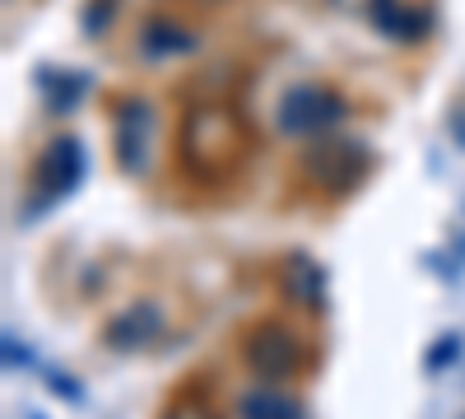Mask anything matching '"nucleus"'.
<instances>
[{"instance_id": "obj_8", "label": "nucleus", "mask_w": 465, "mask_h": 419, "mask_svg": "<svg viewBox=\"0 0 465 419\" xmlns=\"http://www.w3.org/2000/svg\"><path fill=\"white\" fill-rule=\"evenodd\" d=\"M280 289H284V298L302 303V308H317L322 289H326V275H322V265L312 256H289L284 275H280Z\"/></svg>"}, {"instance_id": "obj_3", "label": "nucleus", "mask_w": 465, "mask_h": 419, "mask_svg": "<svg viewBox=\"0 0 465 419\" xmlns=\"http://www.w3.org/2000/svg\"><path fill=\"white\" fill-rule=\"evenodd\" d=\"M275 122L284 135H326L331 126L344 122V98L326 85H298L280 98Z\"/></svg>"}, {"instance_id": "obj_4", "label": "nucleus", "mask_w": 465, "mask_h": 419, "mask_svg": "<svg viewBox=\"0 0 465 419\" xmlns=\"http://www.w3.org/2000/svg\"><path fill=\"white\" fill-rule=\"evenodd\" d=\"M80 177H84V145L74 135H61L56 145H47V155L33 168V214L70 196Z\"/></svg>"}, {"instance_id": "obj_9", "label": "nucleus", "mask_w": 465, "mask_h": 419, "mask_svg": "<svg viewBox=\"0 0 465 419\" xmlns=\"http://www.w3.org/2000/svg\"><path fill=\"white\" fill-rule=\"evenodd\" d=\"M307 173H312L326 192H344L349 182H354V145H326L317 149L312 159H307Z\"/></svg>"}, {"instance_id": "obj_17", "label": "nucleus", "mask_w": 465, "mask_h": 419, "mask_svg": "<svg viewBox=\"0 0 465 419\" xmlns=\"http://www.w3.org/2000/svg\"><path fill=\"white\" fill-rule=\"evenodd\" d=\"M28 419H43V414H28Z\"/></svg>"}, {"instance_id": "obj_7", "label": "nucleus", "mask_w": 465, "mask_h": 419, "mask_svg": "<svg viewBox=\"0 0 465 419\" xmlns=\"http://www.w3.org/2000/svg\"><path fill=\"white\" fill-rule=\"evenodd\" d=\"M368 19L386 33L396 37V43H414V37L429 33V10H410L405 0H368Z\"/></svg>"}, {"instance_id": "obj_5", "label": "nucleus", "mask_w": 465, "mask_h": 419, "mask_svg": "<svg viewBox=\"0 0 465 419\" xmlns=\"http://www.w3.org/2000/svg\"><path fill=\"white\" fill-rule=\"evenodd\" d=\"M159 135V112L149 98H122L116 103V159L126 173H144Z\"/></svg>"}, {"instance_id": "obj_15", "label": "nucleus", "mask_w": 465, "mask_h": 419, "mask_svg": "<svg viewBox=\"0 0 465 419\" xmlns=\"http://www.w3.org/2000/svg\"><path fill=\"white\" fill-rule=\"evenodd\" d=\"M456 354V335H447V340H438V350H433V359H429V368H442L447 359Z\"/></svg>"}, {"instance_id": "obj_12", "label": "nucleus", "mask_w": 465, "mask_h": 419, "mask_svg": "<svg viewBox=\"0 0 465 419\" xmlns=\"http://www.w3.org/2000/svg\"><path fill=\"white\" fill-rule=\"evenodd\" d=\"M47 80H52V75H47ZM84 94H89V75H65V70H56V80H52V89H47V103H52L56 112H70Z\"/></svg>"}, {"instance_id": "obj_13", "label": "nucleus", "mask_w": 465, "mask_h": 419, "mask_svg": "<svg viewBox=\"0 0 465 419\" xmlns=\"http://www.w3.org/2000/svg\"><path fill=\"white\" fill-rule=\"evenodd\" d=\"M163 419H219V414H214V410H210V405H205L196 392H182V396L163 410Z\"/></svg>"}, {"instance_id": "obj_2", "label": "nucleus", "mask_w": 465, "mask_h": 419, "mask_svg": "<svg viewBox=\"0 0 465 419\" xmlns=\"http://www.w3.org/2000/svg\"><path fill=\"white\" fill-rule=\"evenodd\" d=\"M242 359H247V368H252L256 377H265V383H289V377L302 373L307 350H302V340H298L289 326L261 322V326H252L247 340H242Z\"/></svg>"}, {"instance_id": "obj_1", "label": "nucleus", "mask_w": 465, "mask_h": 419, "mask_svg": "<svg viewBox=\"0 0 465 419\" xmlns=\"http://www.w3.org/2000/svg\"><path fill=\"white\" fill-rule=\"evenodd\" d=\"M242 122H238V112L223 107V103H205L196 112H186V126H182V145H177V155L191 173H201V177H214V173H228L232 164L242 159Z\"/></svg>"}, {"instance_id": "obj_10", "label": "nucleus", "mask_w": 465, "mask_h": 419, "mask_svg": "<svg viewBox=\"0 0 465 419\" xmlns=\"http://www.w3.org/2000/svg\"><path fill=\"white\" fill-rule=\"evenodd\" d=\"M196 47V33H186L182 24L173 19H149L144 33H140V52L149 61H159V56H177V52H191Z\"/></svg>"}, {"instance_id": "obj_6", "label": "nucleus", "mask_w": 465, "mask_h": 419, "mask_svg": "<svg viewBox=\"0 0 465 419\" xmlns=\"http://www.w3.org/2000/svg\"><path fill=\"white\" fill-rule=\"evenodd\" d=\"M159 331H163V313L153 308V303H140V308L116 313V317L107 322L103 340H107L112 350H140V345H149Z\"/></svg>"}, {"instance_id": "obj_16", "label": "nucleus", "mask_w": 465, "mask_h": 419, "mask_svg": "<svg viewBox=\"0 0 465 419\" xmlns=\"http://www.w3.org/2000/svg\"><path fill=\"white\" fill-rule=\"evenodd\" d=\"M5 364H28V350L15 345V340H5Z\"/></svg>"}, {"instance_id": "obj_14", "label": "nucleus", "mask_w": 465, "mask_h": 419, "mask_svg": "<svg viewBox=\"0 0 465 419\" xmlns=\"http://www.w3.org/2000/svg\"><path fill=\"white\" fill-rule=\"evenodd\" d=\"M112 5H116V0H89V10H84V33H103L107 19H112Z\"/></svg>"}, {"instance_id": "obj_11", "label": "nucleus", "mask_w": 465, "mask_h": 419, "mask_svg": "<svg viewBox=\"0 0 465 419\" xmlns=\"http://www.w3.org/2000/svg\"><path fill=\"white\" fill-rule=\"evenodd\" d=\"M242 419H307V410L289 396V392H275V387H256L242 396Z\"/></svg>"}]
</instances>
